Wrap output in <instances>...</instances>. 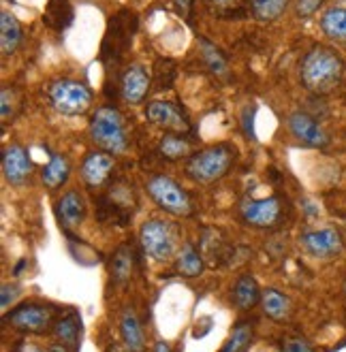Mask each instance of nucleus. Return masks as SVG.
Returning a JSON list of instances; mask_svg holds the SVG:
<instances>
[{
	"mask_svg": "<svg viewBox=\"0 0 346 352\" xmlns=\"http://www.w3.org/2000/svg\"><path fill=\"white\" fill-rule=\"evenodd\" d=\"M239 214L244 222L255 226V229H274L284 216V203L280 197L244 199L239 205Z\"/></svg>",
	"mask_w": 346,
	"mask_h": 352,
	"instance_id": "1a4fd4ad",
	"label": "nucleus"
},
{
	"mask_svg": "<svg viewBox=\"0 0 346 352\" xmlns=\"http://www.w3.org/2000/svg\"><path fill=\"white\" fill-rule=\"evenodd\" d=\"M146 118L150 124L158 129H165L167 133H180L184 135L191 129V122L186 113L182 111L177 105L169 100H152L146 107Z\"/></svg>",
	"mask_w": 346,
	"mask_h": 352,
	"instance_id": "f8f14e48",
	"label": "nucleus"
},
{
	"mask_svg": "<svg viewBox=\"0 0 346 352\" xmlns=\"http://www.w3.org/2000/svg\"><path fill=\"white\" fill-rule=\"evenodd\" d=\"M150 84H152V75L144 65L127 67L125 73H122V77H120L122 98H125L127 102H131V105H137V102H141L148 96Z\"/></svg>",
	"mask_w": 346,
	"mask_h": 352,
	"instance_id": "4468645a",
	"label": "nucleus"
},
{
	"mask_svg": "<svg viewBox=\"0 0 346 352\" xmlns=\"http://www.w3.org/2000/svg\"><path fill=\"white\" fill-rule=\"evenodd\" d=\"M344 297H346V282H344Z\"/></svg>",
	"mask_w": 346,
	"mask_h": 352,
	"instance_id": "a19ab883",
	"label": "nucleus"
},
{
	"mask_svg": "<svg viewBox=\"0 0 346 352\" xmlns=\"http://www.w3.org/2000/svg\"><path fill=\"white\" fill-rule=\"evenodd\" d=\"M321 30L329 41L346 45V5L329 7L321 15Z\"/></svg>",
	"mask_w": 346,
	"mask_h": 352,
	"instance_id": "412c9836",
	"label": "nucleus"
},
{
	"mask_svg": "<svg viewBox=\"0 0 346 352\" xmlns=\"http://www.w3.org/2000/svg\"><path fill=\"white\" fill-rule=\"evenodd\" d=\"M278 352H314V346L301 336H291L278 346Z\"/></svg>",
	"mask_w": 346,
	"mask_h": 352,
	"instance_id": "473e14b6",
	"label": "nucleus"
},
{
	"mask_svg": "<svg viewBox=\"0 0 346 352\" xmlns=\"http://www.w3.org/2000/svg\"><path fill=\"white\" fill-rule=\"evenodd\" d=\"M261 288H259V282L255 280V276L250 274H244L235 280L233 284V291H231V299L233 303L237 305V309L241 312H248L255 305L261 303Z\"/></svg>",
	"mask_w": 346,
	"mask_h": 352,
	"instance_id": "6ab92c4d",
	"label": "nucleus"
},
{
	"mask_svg": "<svg viewBox=\"0 0 346 352\" xmlns=\"http://www.w3.org/2000/svg\"><path fill=\"white\" fill-rule=\"evenodd\" d=\"M113 164H116L113 154L103 152V150L90 152L84 158V162H81V179H84V184L90 186V188H100V186L109 179Z\"/></svg>",
	"mask_w": 346,
	"mask_h": 352,
	"instance_id": "2eb2a0df",
	"label": "nucleus"
},
{
	"mask_svg": "<svg viewBox=\"0 0 346 352\" xmlns=\"http://www.w3.org/2000/svg\"><path fill=\"white\" fill-rule=\"evenodd\" d=\"M323 3H325V0H295V3H293V11H295L297 17L308 19V17H312L323 7Z\"/></svg>",
	"mask_w": 346,
	"mask_h": 352,
	"instance_id": "72a5a7b5",
	"label": "nucleus"
},
{
	"mask_svg": "<svg viewBox=\"0 0 346 352\" xmlns=\"http://www.w3.org/2000/svg\"><path fill=\"white\" fill-rule=\"evenodd\" d=\"M137 32V15L122 9L118 11L111 19H109V26L103 38V47H100V58L103 62H120L125 58V54L129 52L131 43H133V36Z\"/></svg>",
	"mask_w": 346,
	"mask_h": 352,
	"instance_id": "0eeeda50",
	"label": "nucleus"
},
{
	"mask_svg": "<svg viewBox=\"0 0 346 352\" xmlns=\"http://www.w3.org/2000/svg\"><path fill=\"white\" fill-rule=\"evenodd\" d=\"M199 50H201V58L206 62V67L212 75L225 79L229 75V62L214 43H210L208 38H199Z\"/></svg>",
	"mask_w": 346,
	"mask_h": 352,
	"instance_id": "cd10ccee",
	"label": "nucleus"
},
{
	"mask_svg": "<svg viewBox=\"0 0 346 352\" xmlns=\"http://www.w3.org/2000/svg\"><path fill=\"white\" fill-rule=\"evenodd\" d=\"M299 77L301 84L314 94H329L342 84L344 77V62L338 52L332 47L316 45L299 65Z\"/></svg>",
	"mask_w": 346,
	"mask_h": 352,
	"instance_id": "f257e3e1",
	"label": "nucleus"
},
{
	"mask_svg": "<svg viewBox=\"0 0 346 352\" xmlns=\"http://www.w3.org/2000/svg\"><path fill=\"white\" fill-rule=\"evenodd\" d=\"M19 295H22V288H19L15 282H11V284H3V293H0V305H3V309H7Z\"/></svg>",
	"mask_w": 346,
	"mask_h": 352,
	"instance_id": "f704fd0d",
	"label": "nucleus"
},
{
	"mask_svg": "<svg viewBox=\"0 0 346 352\" xmlns=\"http://www.w3.org/2000/svg\"><path fill=\"white\" fill-rule=\"evenodd\" d=\"M146 190H148L150 199L169 216L188 218L195 212L191 195L182 188V186L173 177H169L165 173L150 175L148 182H146Z\"/></svg>",
	"mask_w": 346,
	"mask_h": 352,
	"instance_id": "39448f33",
	"label": "nucleus"
},
{
	"mask_svg": "<svg viewBox=\"0 0 346 352\" xmlns=\"http://www.w3.org/2000/svg\"><path fill=\"white\" fill-rule=\"evenodd\" d=\"M71 175V162L67 156L63 154H54L50 158V162L43 167V173H41V182L47 190H58L63 188Z\"/></svg>",
	"mask_w": 346,
	"mask_h": 352,
	"instance_id": "4be33fe9",
	"label": "nucleus"
},
{
	"mask_svg": "<svg viewBox=\"0 0 346 352\" xmlns=\"http://www.w3.org/2000/svg\"><path fill=\"white\" fill-rule=\"evenodd\" d=\"M26 352H41V350H39L36 346H28V348H26Z\"/></svg>",
	"mask_w": 346,
	"mask_h": 352,
	"instance_id": "ea45409f",
	"label": "nucleus"
},
{
	"mask_svg": "<svg viewBox=\"0 0 346 352\" xmlns=\"http://www.w3.org/2000/svg\"><path fill=\"white\" fill-rule=\"evenodd\" d=\"M52 107L69 118L84 116L92 107V92L86 84L75 79H56L47 90Z\"/></svg>",
	"mask_w": 346,
	"mask_h": 352,
	"instance_id": "423d86ee",
	"label": "nucleus"
},
{
	"mask_svg": "<svg viewBox=\"0 0 346 352\" xmlns=\"http://www.w3.org/2000/svg\"><path fill=\"white\" fill-rule=\"evenodd\" d=\"M22 24L17 22V17L11 11L0 13V52L5 58L17 52V47L22 45Z\"/></svg>",
	"mask_w": 346,
	"mask_h": 352,
	"instance_id": "aec40b11",
	"label": "nucleus"
},
{
	"mask_svg": "<svg viewBox=\"0 0 346 352\" xmlns=\"http://www.w3.org/2000/svg\"><path fill=\"white\" fill-rule=\"evenodd\" d=\"M22 107V94H19L15 88H3V94H0V113H3V122H9L15 118V113Z\"/></svg>",
	"mask_w": 346,
	"mask_h": 352,
	"instance_id": "2f4dec72",
	"label": "nucleus"
},
{
	"mask_svg": "<svg viewBox=\"0 0 346 352\" xmlns=\"http://www.w3.org/2000/svg\"><path fill=\"white\" fill-rule=\"evenodd\" d=\"M160 154L167 160H182V158H191L193 152V143L180 133H167L158 143Z\"/></svg>",
	"mask_w": 346,
	"mask_h": 352,
	"instance_id": "393cba45",
	"label": "nucleus"
},
{
	"mask_svg": "<svg viewBox=\"0 0 346 352\" xmlns=\"http://www.w3.org/2000/svg\"><path fill=\"white\" fill-rule=\"evenodd\" d=\"M291 135L306 148H327L329 146V135L321 126L310 113L306 111H293L287 120Z\"/></svg>",
	"mask_w": 346,
	"mask_h": 352,
	"instance_id": "9b49d317",
	"label": "nucleus"
},
{
	"mask_svg": "<svg viewBox=\"0 0 346 352\" xmlns=\"http://www.w3.org/2000/svg\"><path fill=\"white\" fill-rule=\"evenodd\" d=\"M56 214L60 224L65 226L67 231L79 229V224L86 220V201L77 190H69L56 203Z\"/></svg>",
	"mask_w": 346,
	"mask_h": 352,
	"instance_id": "dca6fc26",
	"label": "nucleus"
},
{
	"mask_svg": "<svg viewBox=\"0 0 346 352\" xmlns=\"http://www.w3.org/2000/svg\"><path fill=\"white\" fill-rule=\"evenodd\" d=\"M54 316H56V309L52 305L39 303V301H24L7 314V322L15 331H19V333L41 336L52 329Z\"/></svg>",
	"mask_w": 346,
	"mask_h": 352,
	"instance_id": "6e6552de",
	"label": "nucleus"
},
{
	"mask_svg": "<svg viewBox=\"0 0 346 352\" xmlns=\"http://www.w3.org/2000/svg\"><path fill=\"white\" fill-rule=\"evenodd\" d=\"M173 7L182 19H191L193 15V0H173Z\"/></svg>",
	"mask_w": 346,
	"mask_h": 352,
	"instance_id": "c9c22d12",
	"label": "nucleus"
},
{
	"mask_svg": "<svg viewBox=\"0 0 346 352\" xmlns=\"http://www.w3.org/2000/svg\"><path fill=\"white\" fill-rule=\"evenodd\" d=\"M252 15L259 22H274L289 7V0H248Z\"/></svg>",
	"mask_w": 346,
	"mask_h": 352,
	"instance_id": "c756f323",
	"label": "nucleus"
},
{
	"mask_svg": "<svg viewBox=\"0 0 346 352\" xmlns=\"http://www.w3.org/2000/svg\"><path fill=\"white\" fill-rule=\"evenodd\" d=\"M73 7L69 0H47V7L43 13V22L52 30H65L73 24Z\"/></svg>",
	"mask_w": 346,
	"mask_h": 352,
	"instance_id": "b1692460",
	"label": "nucleus"
},
{
	"mask_svg": "<svg viewBox=\"0 0 346 352\" xmlns=\"http://www.w3.org/2000/svg\"><path fill=\"white\" fill-rule=\"evenodd\" d=\"M255 338V327L248 320H241L233 327L229 340L222 344L220 352H248Z\"/></svg>",
	"mask_w": 346,
	"mask_h": 352,
	"instance_id": "c85d7f7f",
	"label": "nucleus"
},
{
	"mask_svg": "<svg viewBox=\"0 0 346 352\" xmlns=\"http://www.w3.org/2000/svg\"><path fill=\"white\" fill-rule=\"evenodd\" d=\"M206 7L218 17H239L250 3L248 0H206Z\"/></svg>",
	"mask_w": 346,
	"mask_h": 352,
	"instance_id": "7c9ffc66",
	"label": "nucleus"
},
{
	"mask_svg": "<svg viewBox=\"0 0 346 352\" xmlns=\"http://www.w3.org/2000/svg\"><path fill=\"white\" fill-rule=\"evenodd\" d=\"M107 352H129V350H127V348H122L120 344H116V342H113V344H109Z\"/></svg>",
	"mask_w": 346,
	"mask_h": 352,
	"instance_id": "58836bf2",
	"label": "nucleus"
},
{
	"mask_svg": "<svg viewBox=\"0 0 346 352\" xmlns=\"http://www.w3.org/2000/svg\"><path fill=\"white\" fill-rule=\"evenodd\" d=\"M154 352H171V350H169V344H167V342H162V340H160V342H156Z\"/></svg>",
	"mask_w": 346,
	"mask_h": 352,
	"instance_id": "e433bc0d",
	"label": "nucleus"
},
{
	"mask_svg": "<svg viewBox=\"0 0 346 352\" xmlns=\"http://www.w3.org/2000/svg\"><path fill=\"white\" fill-rule=\"evenodd\" d=\"M261 307H263V314L274 322H287L291 320V314H293L291 299L282 291H278V288H266V291H263Z\"/></svg>",
	"mask_w": 346,
	"mask_h": 352,
	"instance_id": "a211bd4d",
	"label": "nucleus"
},
{
	"mask_svg": "<svg viewBox=\"0 0 346 352\" xmlns=\"http://www.w3.org/2000/svg\"><path fill=\"white\" fill-rule=\"evenodd\" d=\"M139 243L144 248V252L158 261V263H165L169 258H173L180 250V233H177V226L169 220H162V218H150L141 224L139 229Z\"/></svg>",
	"mask_w": 346,
	"mask_h": 352,
	"instance_id": "20e7f679",
	"label": "nucleus"
},
{
	"mask_svg": "<svg viewBox=\"0 0 346 352\" xmlns=\"http://www.w3.org/2000/svg\"><path fill=\"white\" fill-rule=\"evenodd\" d=\"M235 156L237 152L229 143H218V146L195 152L186 158V175L197 184H214L229 173Z\"/></svg>",
	"mask_w": 346,
	"mask_h": 352,
	"instance_id": "7ed1b4c3",
	"label": "nucleus"
},
{
	"mask_svg": "<svg viewBox=\"0 0 346 352\" xmlns=\"http://www.w3.org/2000/svg\"><path fill=\"white\" fill-rule=\"evenodd\" d=\"M133 265H135L133 248L129 243H122L111 258V280L116 284H127L133 276Z\"/></svg>",
	"mask_w": 346,
	"mask_h": 352,
	"instance_id": "a878e982",
	"label": "nucleus"
},
{
	"mask_svg": "<svg viewBox=\"0 0 346 352\" xmlns=\"http://www.w3.org/2000/svg\"><path fill=\"white\" fill-rule=\"evenodd\" d=\"M175 269L184 278H199L203 274V269H206V261H203V256L197 252V248L193 243H184L177 252Z\"/></svg>",
	"mask_w": 346,
	"mask_h": 352,
	"instance_id": "5701e85b",
	"label": "nucleus"
},
{
	"mask_svg": "<svg viewBox=\"0 0 346 352\" xmlns=\"http://www.w3.org/2000/svg\"><path fill=\"white\" fill-rule=\"evenodd\" d=\"M47 352H71V350H69L67 346H63V344H60V342H58V344H52Z\"/></svg>",
	"mask_w": 346,
	"mask_h": 352,
	"instance_id": "4c0bfd02",
	"label": "nucleus"
},
{
	"mask_svg": "<svg viewBox=\"0 0 346 352\" xmlns=\"http://www.w3.org/2000/svg\"><path fill=\"white\" fill-rule=\"evenodd\" d=\"M34 164L30 160V154L19 143H11L3 152V175L11 186H22L32 175Z\"/></svg>",
	"mask_w": 346,
	"mask_h": 352,
	"instance_id": "ddd939ff",
	"label": "nucleus"
},
{
	"mask_svg": "<svg viewBox=\"0 0 346 352\" xmlns=\"http://www.w3.org/2000/svg\"><path fill=\"white\" fill-rule=\"evenodd\" d=\"M54 336H56V340L60 344L67 346L69 350H77L79 348V338H81V320L75 314L60 318L54 324Z\"/></svg>",
	"mask_w": 346,
	"mask_h": 352,
	"instance_id": "bb28decb",
	"label": "nucleus"
},
{
	"mask_svg": "<svg viewBox=\"0 0 346 352\" xmlns=\"http://www.w3.org/2000/svg\"><path fill=\"white\" fill-rule=\"evenodd\" d=\"M120 336H122V346L129 352H146V336L141 322L135 314V309L127 307L120 316Z\"/></svg>",
	"mask_w": 346,
	"mask_h": 352,
	"instance_id": "f3484780",
	"label": "nucleus"
},
{
	"mask_svg": "<svg viewBox=\"0 0 346 352\" xmlns=\"http://www.w3.org/2000/svg\"><path fill=\"white\" fill-rule=\"evenodd\" d=\"M90 139L98 150L109 154H122L129 148V131L127 122L116 107L103 105L94 109L90 118Z\"/></svg>",
	"mask_w": 346,
	"mask_h": 352,
	"instance_id": "f03ea898",
	"label": "nucleus"
},
{
	"mask_svg": "<svg viewBox=\"0 0 346 352\" xmlns=\"http://www.w3.org/2000/svg\"><path fill=\"white\" fill-rule=\"evenodd\" d=\"M301 248L314 258H336L344 250V239L334 226H323V229L306 231L299 239Z\"/></svg>",
	"mask_w": 346,
	"mask_h": 352,
	"instance_id": "9d476101",
	"label": "nucleus"
}]
</instances>
